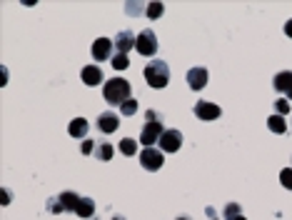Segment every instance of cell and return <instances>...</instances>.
<instances>
[{"instance_id": "obj_28", "label": "cell", "mask_w": 292, "mask_h": 220, "mask_svg": "<svg viewBox=\"0 0 292 220\" xmlns=\"http://www.w3.org/2000/svg\"><path fill=\"white\" fill-rule=\"evenodd\" d=\"M145 118H147V123H152V120H160V115H157L155 110H147V113H145Z\"/></svg>"}, {"instance_id": "obj_21", "label": "cell", "mask_w": 292, "mask_h": 220, "mask_svg": "<svg viewBox=\"0 0 292 220\" xmlns=\"http://www.w3.org/2000/svg\"><path fill=\"white\" fill-rule=\"evenodd\" d=\"M120 113H122V115H127V118H130V115H135V113H138V100H135V98H130L127 103H122V105H120Z\"/></svg>"}, {"instance_id": "obj_12", "label": "cell", "mask_w": 292, "mask_h": 220, "mask_svg": "<svg viewBox=\"0 0 292 220\" xmlns=\"http://www.w3.org/2000/svg\"><path fill=\"white\" fill-rule=\"evenodd\" d=\"M80 78H83L85 85H100L103 83V70H100V65H85Z\"/></svg>"}, {"instance_id": "obj_24", "label": "cell", "mask_w": 292, "mask_h": 220, "mask_svg": "<svg viewBox=\"0 0 292 220\" xmlns=\"http://www.w3.org/2000/svg\"><path fill=\"white\" fill-rule=\"evenodd\" d=\"M280 183L287 190H292V168H285V170L280 173Z\"/></svg>"}, {"instance_id": "obj_25", "label": "cell", "mask_w": 292, "mask_h": 220, "mask_svg": "<svg viewBox=\"0 0 292 220\" xmlns=\"http://www.w3.org/2000/svg\"><path fill=\"white\" fill-rule=\"evenodd\" d=\"M48 208H50V213H55V215H58V213H65V205L60 203V198H50V200H48Z\"/></svg>"}, {"instance_id": "obj_16", "label": "cell", "mask_w": 292, "mask_h": 220, "mask_svg": "<svg viewBox=\"0 0 292 220\" xmlns=\"http://www.w3.org/2000/svg\"><path fill=\"white\" fill-rule=\"evenodd\" d=\"M75 215H80V218H92V215H95V200H92V198H83L80 205H78V210H75Z\"/></svg>"}, {"instance_id": "obj_30", "label": "cell", "mask_w": 292, "mask_h": 220, "mask_svg": "<svg viewBox=\"0 0 292 220\" xmlns=\"http://www.w3.org/2000/svg\"><path fill=\"white\" fill-rule=\"evenodd\" d=\"M225 220H247V218H245V215L240 213V215H233V218H225Z\"/></svg>"}, {"instance_id": "obj_10", "label": "cell", "mask_w": 292, "mask_h": 220, "mask_svg": "<svg viewBox=\"0 0 292 220\" xmlns=\"http://www.w3.org/2000/svg\"><path fill=\"white\" fill-rule=\"evenodd\" d=\"M187 85H190V90H203L207 85V70L205 68H190L187 70Z\"/></svg>"}, {"instance_id": "obj_26", "label": "cell", "mask_w": 292, "mask_h": 220, "mask_svg": "<svg viewBox=\"0 0 292 220\" xmlns=\"http://www.w3.org/2000/svg\"><path fill=\"white\" fill-rule=\"evenodd\" d=\"M240 205L237 203H228V208H225V218H233V215H240Z\"/></svg>"}, {"instance_id": "obj_17", "label": "cell", "mask_w": 292, "mask_h": 220, "mask_svg": "<svg viewBox=\"0 0 292 220\" xmlns=\"http://www.w3.org/2000/svg\"><path fill=\"white\" fill-rule=\"evenodd\" d=\"M267 128H270L272 133H277V135L287 133V125H285V118H282V115H270V118H267Z\"/></svg>"}, {"instance_id": "obj_8", "label": "cell", "mask_w": 292, "mask_h": 220, "mask_svg": "<svg viewBox=\"0 0 292 220\" xmlns=\"http://www.w3.org/2000/svg\"><path fill=\"white\" fill-rule=\"evenodd\" d=\"M195 115H198L200 120H217V118L222 115V110H220V105H215V103L198 100V105H195Z\"/></svg>"}, {"instance_id": "obj_18", "label": "cell", "mask_w": 292, "mask_h": 220, "mask_svg": "<svg viewBox=\"0 0 292 220\" xmlns=\"http://www.w3.org/2000/svg\"><path fill=\"white\" fill-rule=\"evenodd\" d=\"M120 153H122V155H135V153H138V140L122 138V140H120Z\"/></svg>"}, {"instance_id": "obj_27", "label": "cell", "mask_w": 292, "mask_h": 220, "mask_svg": "<svg viewBox=\"0 0 292 220\" xmlns=\"http://www.w3.org/2000/svg\"><path fill=\"white\" fill-rule=\"evenodd\" d=\"M80 150H83V155H90V153L95 150V143H92V140H83V148H80Z\"/></svg>"}, {"instance_id": "obj_32", "label": "cell", "mask_w": 292, "mask_h": 220, "mask_svg": "<svg viewBox=\"0 0 292 220\" xmlns=\"http://www.w3.org/2000/svg\"><path fill=\"white\" fill-rule=\"evenodd\" d=\"M287 100H292V90H290V93H287Z\"/></svg>"}, {"instance_id": "obj_15", "label": "cell", "mask_w": 292, "mask_h": 220, "mask_svg": "<svg viewBox=\"0 0 292 220\" xmlns=\"http://www.w3.org/2000/svg\"><path fill=\"white\" fill-rule=\"evenodd\" d=\"M80 200H83V198H78L73 190H65V193H60V203H62V205H65V210H70V213H75V210H78Z\"/></svg>"}, {"instance_id": "obj_31", "label": "cell", "mask_w": 292, "mask_h": 220, "mask_svg": "<svg viewBox=\"0 0 292 220\" xmlns=\"http://www.w3.org/2000/svg\"><path fill=\"white\" fill-rule=\"evenodd\" d=\"M113 220H125V218H122V215H115V218H113Z\"/></svg>"}, {"instance_id": "obj_9", "label": "cell", "mask_w": 292, "mask_h": 220, "mask_svg": "<svg viewBox=\"0 0 292 220\" xmlns=\"http://www.w3.org/2000/svg\"><path fill=\"white\" fill-rule=\"evenodd\" d=\"M117 128H120V118H117L115 113L105 110V113H100V115H98V130H103L105 135L115 133Z\"/></svg>"}, {"instance_id": "obj_7", "label": "cell", "mask_w": 292, "mask_h": 220, "mask_svg": "<svg viewBox=\"0 0 292 220\" xmlns=\"http://www.w3.org/2000/svg\"><path fill=\"white\" fill-rule=\"evenodd\" d=\"M140 163H143V168H145V170H160V168H163V163H165L163 150H155V148H145V150H140Z\"/></svg>"}, {"instance_id": "obj_29", "label": "cell", "mask_w": 292, "mask_h": 220, "mask_svg": "<svg viewBox=\"0 0 292 220\" xmlns=\"http://www.w3.org/2000/svg\"><path fill=\"white\" fill-rule=\"evenodd\" d=\"M285 35H287V38H292V18L285 23Z\"/></svg>"}, {"instance_id": "obj_11", "label": "cell", "mask_w": 292, "mask_h": 220, "mask_svg": "<svg viewBox=\"0 0 292 220\" xmlns=\"http://www.w3.org/2000/svg\"><path fill=\"white\" fill-rule=\"evenodd\" d=\"M135 40H138V38H135L130 30H120V33H117V38H115L117 53H125V55H127V53L135 48Z\"/></svg>"}, {"instance_id": "obj_14", "label": "cell", "mask_w": 292, "mask_h": 220, "mask_svg": "<svg viewBox=\"0 0 292 220\" xmlns=\"http://www.w3.org/2000/svg\"><path fill=\"white\" fill-rule=\"evenodd\" d=\"M88 128L90 125L85 118H75V120L68 125V133H70L73 138H85V135H88Z\"/></svg>"}, {"instance_id": "obj_23", "label": "cell", "mask_w": 292, "mask_h": 220, "mask_svg": "<svg viewBox=\"0 0 292 220\" xmlns=\"http://www.w3.org/2000/svg\"><path fill=\"white\" fill-rule=\"evenodd\" d=\"M275 110H277V115H287V113H290V100H287V98L275 100Z\"/></svg>"}, {"instance_id": "obj_5", "label": "cell", "mask_w": 292, "mask_h": 220, "mask_svg": "<svg viewBox=\"0 0 292 220\" xmlns=\"http://www.w3.org/2000/svg\"><path fill=\"white\" fill-rule=\"evenodd\" d=\"M180 148H182V133H180L177 128L165 130L163 138H160V150H163V153H177Z\"/></svg>"}, {"instance_id": "obj_3", "label": "cell", "mask_w": 292, "mask_h": 220, "mask_svg": "<svg viewBox=\"0 0 292 220\" xmlns=\"http://www.w3.org/2000/svg\"><path fill=\"white\" fill-rule=\"evenodd\" d=\"M157 48H160V45H157V35L152 30H143L138 35V40H135V50H138L140 55H145V58L155 55Z\"/></svg>"}, {"instance_id": "obj_13", "label": "cell", "mask_w": 292, "mask_h": 220, "mask_svg": "<svg viewBox=\"0 0 292 220\" xmlns=\"http://www.w3.org/2000/svg\"><path fill=\"white\" fill-rule=\"evenodd\" d=\"M272 85H275V90L277 93H290L292 90V70H282V73H277L275 75V80H272Z\"/></svg>"}, {"instance_id": "obj_20", "label": "cell", "mask_w": 292, "mask_h": 220, "mask_svg": "<svg viewBox=\"0 0 292 220\" xmlns=\"http://www.w3.org/2000/svg\"><path fill=\"white\" fill-rule=\"evenodd\" d=\"M110 63H113V68H115V70H125V68L130 65V58H127L125 53H115Z\"/></svg>"}, {"instance_id": "obj_2", "label": "cell", "mask_w": 292, "mask_h": 220, "mask_svg": "<svg viewBox=\"0 0 292 220\" xmlns=\"http://www.w3.org/2000/svg\"><path fill=\"white\" fill-rule=\"evenodd\" d=\"M145 80L150 88H155V90H160V88H165L168 83H170V68L165 60H150L145 65Z\"/></svg>"}, {"instance_id": "obj_6", "label": "cell", "mask_w": 292, "mask_h": 220, "mask_svg": "<svg viewBox=\"0 0 292 220\" xmlns=\"http://www.w3.org/2000/svg\"><path fill=\"white\" fill-rule=\"evenodd\" d=\"M113 48H115V43L110 40V38H98L95 43H92V58L98 60V63H103V60H113Z\"/></svg>"}, {"instance_id": "obj_4", "label": "cell", "mask_w": 292, "mask_h": 220, "mask_svg": "<svg viewBox=\"0 0 292 220\" xmlns=\"http://www.w3.org/2000/svg\"><path fill=\"white\" fill-rule=\"evenodd\" d=\"M163 133H165V128H163V123H160V120L145 123V125H143V133H140V145H145V148H152L155 143H160Z\"/></svg>"}, {"instance_id": "obj_33", "label": "cell", "mask_w": 292, "mask_h": 220, "mask_svg": "<svg viewBox=\"0 0 292 220\" xmlns=\"http://www.w3.org/2000/svg\"><path fill=\"white\" fill-rule=\"evenodd\" d=\"M177 220H190V218H177Z\"/></svg>"}, {"instance_id": "obj_19", "label": "cell", "mask_w": 292, "mask_h": 220, "mask_svg": "<svg viewBox=\"0 0 292 220\" xmlns=\"http://www.w3.org/2000/svg\"><path fill=\"white\" fill-rule=\"evenodd\" d=\"M95 153H98V158H100V160H110V158H113V153H115V148H113L110 143H100Z\"/></svg>"}, {"instance_id": "obj_22", "label": "cell", "mask_w": 292, "mask_h": 220, "mask_svg": "<svg viewBox=\"0 0 292 220\" xmlns=\"http://www.w3.org/2000/svg\"><path fill=\"white\" fill-rule=\"evenodd\" d=\"M163 10H165V8H163V3H150V5H147V18H152V20H155V18H160V15H163Z\"/></svg>"}, {"instance_id": "obj_1", "label": "cell", "mask_w": 292, "mask_h": 220, "mask_svg": "<svg viewBox=\"0 0 292 220\" xmlns=\"http://www.w3.org/2000/svg\"><path fill=\"white\" fill-rule=\"evenodd\" d=\"M103 98L110 103V105H122V103H127L133 95H130V83L125 80V78H110V80H105V85H103Z\"/></svg>"}]
</instances>
